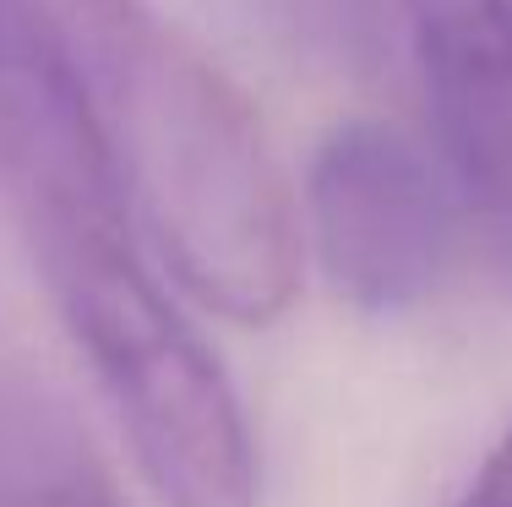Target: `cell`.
Returning a JSON list of instances; mask_svg holds the SVG:
<instances>
[{
  "label": "cell",
  "instance_id": "cell-1",
  "mask_svg": "<svg viewBox=\"0 0 512 507\" xmlns=\"http://www.w3.org/2000/svg\"><path fill=\"white\" fill-rule=\"evenodd\" d=\"M126 202L175 279L229 322L284 317L300 229L251 104L148 0H50Z\"/></svg>",
  "mask_w": 512,
  "mask_h": 507
},
{
  "label": "cell",
  "instance_id": "cell-2",
  "mask_svg": "<svg viewBox=\"0 0 512 507\" xmlns=\"http://www.w3.org/2000/svg\"><path fill=\"white\" fill-rule=\"evenodd\" d=\"M60 322L164 507H256V453L218 355L142 268L131 229L33 251Z\"/></svg>",
  "mask_w": 512,
  "mask_h": 507
},
{
  "label": "cell",
  "instance_id": "cell-3",
  "mask_svg": "<svg viewBox=\"0 0 512 507\" xmlns=\"http://www.w3.org/2000/svg\"><path fill=\"white\" fill-rule=\"evenodd\" d=\"M306 213L333 289L371 317L420 306L458 240V202L442 169L382 120H344L322 137Z\"/></svg>",
  "mask_w": 512,
  "mask_h": 507
},
{
  "label": "cell",
  "instance_id": "cell-4",
  "mask_svg": "<svg viewBox=\"0 0 512 507\" xmlns=\"http://www.w3.org/2000/svg\"><path fill=\"white\" fill-rule=\"evenodd\" d=\"M0 197L33 246L131 229V202L50 0H0Z\"/></svg>",
  "mask_w": 512,
  "mask_h": 507
},
{
  "label": "cell",
  "instance_id": "cell-5",
  "mask_svg": "<svg viewBox=\"0 0 512 507\" xmlns=\"http://www.w3.org/2000/svg\"><path fill=\"white\" fill-rule=\"evenodd\" d=\"M425 82L436 169L512 284V0H398Z\"/></svg>",
  "mask_w": 512,
  "mask_h": 507
},
{
  "label": "cell",
  "instance_id": "cell-6",
  "mask_svg": "<svg viewBox=\"0 0 512 507\" xmlns=\"http://www.w3.org/2000/svg\"><path fill=\"white\" fill-rule=\"evenodd\" d=\"M0 507H120L71 409L28 377H0Z\"/></svg>",
  "mask_w": 512,
  "mask_h": 507
},
{
  "label": "cell",
  "instance_id": "cell-7",
  "mask_svg": "<svg viewBox=\"0 0 512 507\" xmlns=\"http://www.w3.org/2000/svg\"><path fill=\"white\" fill-rule=\"evenodd\" d=\"M278 39L333 66H360L382 33V0H256Z\"/></svg>",
  "mask_w": 512,
  "mask_h": 507
},
{
  "label": "cell",
  "instance_id": "cell-8",
  "mask_svg": "<svg viewBox=\"0 0 512 507\" xmlns=\"http://www.w3.org/2000/svg\"><path fill=\"white\" fill-rule=\"evenodd\" d=\"M458 507H512V420H507L502 442H496L491 458L480 464V475H474V486L463 491Z\"/></svg>",
  "mask_w": 512,
  "mask_h": 507
}]
</instances>
